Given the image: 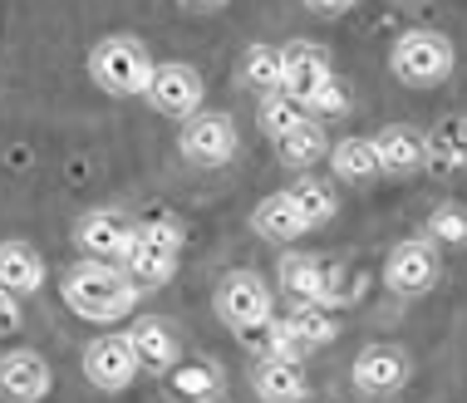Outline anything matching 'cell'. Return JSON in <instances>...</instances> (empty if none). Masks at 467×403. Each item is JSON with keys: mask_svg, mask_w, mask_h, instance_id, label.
Returning a JSON list of instances; mask_svg holds the SVG:
<instances>
[{"mask_svg": "<svg viewBox=\"0 0 467 403\" xmlns=\"http://www.w3.org/2000/svg\"><path fill=\"white\" fill-rule=\"evenodd\" d=\"M172 388L187 398H217L222 394V374H217V364H182L178 374H172Z\"/></svg>", "mask_w": 467, "mask_h": 403, "instance_id": "28", "label": "cell"}, {"mask_svg": "<svg viewBox=\"0 0 467 403\" xmlns=\"http://www.w3.org/2000/svg\"><path fill=\"white\" fill-rule=\"evenodd\" d=\"M281 69H285V59H281V49L275 45H251L246 49V59H242V79L251 84V89H281Z\"/></svg>", "mask_w": 467, "mask_h": 403, "instance_id": "25", "label": "cell"}, {"mask_svg": "<svg viewBox=\"0 0 467 403\" xmlns=\"http://www.w3.org/2000/svg\"><path fill=\"white\" fill-rule=\"evenodd\" d=\"M119 261L129 266L133 285H162V281H172V271H178V251L148 242V236H138V232H133V242H129V251H123Z\"/></svg>", "mask_w": 467, "mask_h": 403, "instance_id": "17", "label": "cell"}, {"mask_svg": "<svg viewBox=\"0 0 467 403\" xmlns=\"http://www.w3.org/2000/svg\"><path fill=\"white\" fill-rule=\"evenodd\" d=\"M251 226H256V236H266V242H275V246H281V242H296V236H306V232H310L290 192L261 197V202H256V212H251Z\"/></svg>", "mask_w": 467, "mask_h": 403, "instance_id": "13", "label": "cell"}, {"mask_svg": "<svg viewBox=\"0 0 467 403\" xmlns=\"http://www.w3.org/2000/svg\"><path fill=\"white\" fill-rule=\"evenodd\" d=\"M89 74H94V84H99L104 94L129 98V94H143V84H148V74H153V65H148L143 40H133V35H109V40L94 45Z\"/></svg>", "mask_w": 467, "mask_h": 403, "instance_id": "2", "label": "cell"}, {"mask_svg": "<svg viewBox=\"0 0 467 403\" xmlns=\"http://www.w3.org/2000/svg\"><path fill=\"white\" fill-rule=\"evenodd\" d=\"M290 197H296V207H300V217H306V226H325L335 217V192H330V182H315V178H306V182H296L290 187Z\"/></svg>", "mask_w": 467, "mask_h": 403, "instance_id": "27", "label": "cell"}, {"mask_svg": "<svg viewBox=\"0 0 467 403\" xmlns=\"http://www.w3.org/2000/svg\"><path fill=\"white\" fill-rule=\"evenodd\" d=\"M423 162H433V172L467 168V113H448V119L423 138Z\"/></svg>", "mask_w": 467, "mask_h": 403, "instance_id": "15", "label": "cell"}, {"mask_svg": "<svg viewBox=\"0 0 467 403\" xmlns=\"http://www.w3.org/2000/svg\"><path fill=\"white\" fill-rule=\"evenodd\" d=\"M409 384V355L394 345H369L364 355L355 359V388L369 398H384V394H399Z\"/></svg>", "mask_w": 467, "mask_h": 403, "instance_id": "8", "label": "cell"}, {"mask_svg": "<svg viewBox=\"0 0 467 403\" xmlns=\"http://www.w3.org/2000/svg\"><path fill=\"white\" fill-rule=\"evenodd\" d=\"M182 5H192V10H217V5H226V0H182Z\"/></svg>", "mask_w": 467, "mask_h": 403, "instance_id": "34", "label": "cell"}, {"mask_svg": "<svg viewBox=\"0 0 467 403\" xmlns=\"http://www.w3.org/2000/svg\"><path fill=\"white\" fill-rule=\"evenodd\" d=\"M138 236H148V242H158V246H168V251H178L182 246V222L178 217H168V212H148L143 222L133 226Z\"/></svg>", "mask_w": 467, "mask_h": 403, "instance_id": "31", "label": "cell"}, {"mask_svg": "<svg viewBox=\"0 0 467 403\" xmlns=\"http://www.w3.org/2000/svg\"><path fill=\"white\" fill-rule=\"evenodd\" d=\"M345 108H349V94H345V84H339L335 74L306 98V113H310V119H335V113H345Z\"/></svg>", "mask_w": 467, "mask_h": 403, "instance_id": "30", "label": "cell"}, {"mask_svg": "<svg viewBox=\"0 0 467 403\" xmlns=\"http://www.w3.org/2000/svg\"><path fill=\"white\" fill-rule=\"evenodd\" d=\"M143 94L158 113L187 119V113H197V104H202V74L192 65H158L153 74H148Z\"/></svg>", "mask_w": 467, "mask_h": 403, "instance_id": "6", "label": "cell"}, {"mask_svg": "<svg viewBox=\"0 0 467 403\" xmlns=\"http://www.w3.org/2000/svg\"><path fill=\"white\" fill-rule=\"evenodd\" d=\"M359 291H364V275L359 271L325 261V266H320V300H315V305H355Z\"/></svg>", "mask_w": 467, "mask_h": 403, "instance_id": "26", "label": "cell"}, {"mask_svg": "<svg viewBox=\"0 0 467 403\" xmlns=\"http://www.w3.org/2000/svg\"><path fill=\"white\" fill-rule=\"evenodd\" d=\"M20 330V295H10L0 285V335H16Z\"/></svg>", "mask_w": 467, "mask_h": 403, "instance_id": "32", "label": "cell"}, {"mask_svg": "<svg viewBox=\"0 0 467 403\" xmlns=\"http://www.w3.org/2000/svg\"><path fill=\"white\" fill-rule=\"evenodd\" d=\"M251 388H256V398H266V403H296V398H306V374H300V359L261 355L256 374H251Z\"/></svg>", "mask_w": 467, "mask_h": 403, "instance_id": "12", "label": "cell"}, {"mask_svg": "<svg viewBox=\"0 0 467 403\" xmlns=\"http://www.w3.org/2000/svg\"><path fill=\"white\" fill-rule=\"evenodd\" d=\"M49 384H55V374H49V364L35 349H16V355L0 359V394L5 398H20V403L45 398Z\"/></svg>", "mask_w": 467, "mask_h": 403, "instance_id": "11", "label": "cell"}, {"mask_svg": "<svg viewBox=\"0 0 467 403\" xmlns=\"http://www.w3.org/2000/svg\"><path fill=\"white\" fill-rule=\"evenodd\" d=\"M379 153V172H394V178H409V172L423 168V133L409 129V123H394L374 138Z\"/></svg>", "mask_w": 467, "mask_h": 403, "instance_id": "14", "label": "cell"}, {"mask_svg": "<svg viewBox=\"0 0 467 403\" xmlns=\"http://www.w3.org/2000/svg\"><path fill=\"white\" fill-rule=\"evenodd\" d=\"M133 242V226L119 217V212H89V217L79 222V246L89 251V256H123Z\"/></svg>", "mask_w": 467, "mask_h": 403, "instance_id": "19", "label": "cell"}, {"mask_svg": "<svg viewBox=\"0 0 467 403\" xmlns=\"http://www.w3.org/2000/svg\"><path fill=\"white\" fill-rule=\"evenodd\" d=\"M394 74L409 84H438L452 74V40L438 30H409L394 45Z\"/></svg>", "mask_w": 467, "mask_h": 403, "instance_id": "3", "label": "cell"}, {"mask_svg": "<svg viewBox=\"0 0 467 403\" xmlns=\"http://www.w3.org/2000/svg\"><path fill=\"white\" fill-rule=\"evenodd\" d=\"M256 119H261V129H266V133H271V143H275V138L290 133L300 119H310V113H306V104H300L296 94H285V89H266V94H261Z\"/></svg>", "mask_w": 467, "mask_h": 403, "instance_id": "22", "label": "cell"}, {"mask_svg": "<svg viewBox=\"0 0 467 403\" xmlns=\"http://www.w3.org/2000/svg\"><path fill=\"white\" fill-rule=\"evenodd\" d=\"M330 162L345 182H369L379 178V153H374V138H345V143L330 148Z\"/></svg>", "mask_w": 467, "mask_h": 403, "instance_id": "21", "label": "cell"}, {"mask_svg": "<svg viewBox=\"0 0 467 403\" xmlns=\"http://www.w3.org/2000/svg\"><path fill=\"white\" fill-rule=\"evenodd\" d=\"M428 232L443 246H467V207H438L433 222H428Z\"/></svg>", "mask_w": 467, "mask_h": 403, "instance_id": "29", "label": "cell"}, {"mask_svg": "<svg viewBox=\"0 0 467 403\" xmlns=\"http://www.w3.org/2000/svg\"><path fill=\"white\" fill-rule=\"evenodd\" d=\"M320 266L325 261L290 251V256L281 261V291L296 295V300H320Z\"/></svg>", "mask_w": 467, "mask_h": 403, "instance_id": "24", "label": "cell"}, {"mask_svg": "<svg viewBox=\"0 0 467 403\" xmlns=\"http://www.w3.org/2000/svg\"><path fill=\"white\" fill-rule=\"evenodd\" d=\"M129 345H133V355H138V369H172L178 364V335L168 330L162 320H138L133 330H129Z\"/></svg>", "mask_w": 467, "mask_h": 403, "instance_id": "18", "label": "cell"}, {"mask_svg": "<svg viewBox=\"0 0 467 403\" xmlns=\"http://www.w3.org/2000/svg\"><path fill=\"white\" fill-rule=\"evenodd\" d=\"M306 5L315 10V16H345V10L355 5V0H306Z\"/></svg>", "mask_w": 467, "mask_h": 403, "instance_id": "33", "label": "cell"}, {"mask_svg": "<svg viewBox=\"0 0 467 403\" xmlns=\"http://www.w3.org/2000/svg\"><path fill=\"white\" fill-rule=\"evenodd\" d=\"M275 153H281V162H290V168H315V162L330 153V138H325L320 119H300L290 133L275 138Z\"/></svg>", "mask_w": 467, "mask_h": 403, "instance_id": "20", "label": "cell"}, {"mask_svg": "<svg viewBox=\"0 0 467 403\" xmlns=\"http://www.w3.org/2000/svg\"><path fill=\"white\" fill-rule=\"evenodd\" d=\"M217 315L232 325V330H242V325H251V320H266V315H271V285L261 281L256 271L222 275V285H217Z\"/></svg>", "mask_w": 467, "mask_h": 403, "instance_id": "5", "label": "cell"}, {"mask_svg": "<svg viewBox=\"0 0 467 403\" xmlns=\"http://www.w3.org/2000/svg\"><path fill=\"white\" fill-rule=\"evenodd\" d=\"M65 305L84 320H119L138 305V285L133 275H119L113 266L99 261H79L65 271Z\"/></svg>", "mask_w": 467, "mask_h": 403, "instance_id": "1", "label": "cell"}, {"mask_svg": "<svg viewBox=\"0 0 467 403\" xmlns=\"http://www.w3.org/2000/svg\"><path fill=\"white\" fill-rule=\"evenodd\" d=\"M281 59H285V69H281V89L285 94H296L300 104L320 89L325 79H330V55H325L320 45H310V40H290L281 49Z\"/></svg>", "mask_w": 467, "mask_h": 403, "instance_id": "10", "label": "cell"}, {"mask_svg": "<svg viewBox=\"0 0 467 403\" xmlns=\"http://www.w3.org/2000/svg\"><path fill=\"white\" fill-rule=\"evenodd\" d=\"M178 148L197 168H222L226 158H236V123L226 113H187Z\"/></svg>", "mask_w": 467, "mask_h": 403, "instance_id": "4", "label": "cell"}, {"mask_svg": "<svg viewBox=\"0 0 467 403\" xmlns=\"http://www.w3.org/2000/svg\"><path fill=\"white\" fill-rule=\"evenodd\" d=\"M45 281V261L35 246L25 242H0V285L10 295H35Z\"/></svg>", "mask_w": 467, "mask_h": 403, "instance_id": "16", "label": "cell"}, {"mask_svg": "<svg viewBox=\"0 0 467 403\" xmlns=\"http://www.w3.org/2000/svg\"><path fill=\"white\" fill-rule=\"evenodd\" d=\"M285 325L296 330V339H300L306 349H315V345H330V339L339 335V325H335L330 305H315V300H300L296 315H290Z\"/></svg>", "mask_w": 467, "mask_h": 403, "instance_id": "23", "label": "cell"}, {"mask_svg": "<svg viewBox=\"0 0 467 403\" xmlns=\"http://www.w3.org/2000/svg\"><path fill=\"white\" fill-rule=\"evenodd\" d=\"M384 281H389V291H399V295H423L428 285L438 281V251H433V242H403V246H394V256H389V266H384Z\"/></svg>", "mask_w": 467, "mask_h": 403, "instance_id": "9", "label": "cell"}, {"mask_svg": "<svg viewBox=\"0 0 467 403\" xmlns=\"http://www.w3.org/2000/svg\"><path fill=\"white\" fill-rule=\"evenodd\" d=\"M84 374H89V384L104 388V394L129 388L133 374H138V355H133L129 335H99L94 345L84 349Z\"/></svg>", "mask_w": 467, "mask_h": 403, "instance_id": "7", "label": "cell"}]
</instances>
